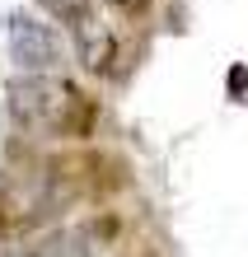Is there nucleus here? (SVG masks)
Returning <instances> with one entry per match:
<instances>
[{
	"mask_svg": "<svg viewBox=\"0 0 248 257\" xmlns=\"http://www.w3.org/2000/svg\"><path fill=\"white\" fill-rule=\"evenodd\" d=\"M5 108L14 117V126L28 136L80 141V136L94 131V103L66 75H14L5 89Z\"/></svg>",
	"mask_w": 248,
	"mask_h": 257,
	"instance_id": "f257e3e1",
	"label": "nucleus"
},
{
	"mask_svg": "<svg viewBox=\"0 0 248 257\" xmlns=\"http://www.w3.org/2000/svg\"><path fill=\"white\" fill-rule=\"evenodd\" d=\"M5 47L19 75H61L66 70V38L52 19L33 10H14L5 19Z\"/></svg>",
	"mask_w": 248,
	"mask_h": 257,
	"instance_id": "f03ea898",
	"label": "nucleus"
},
{
	"mask_svg": "<svg viewBox=\"0 0 248 257\" xmlns=\"http://www.w3.org/2000/svg\"><path fill=\"white\" fill-rule=\"evenodd\" d=\"M108 5L103 0H89L80 14H70V42H75V56H80V66L89 75H108L117 66V33L113 24H108Z\"/></svg>",
	"mask_w": 248,
	"mask_h": 257,
	"instance_id": "7ed1b4c3",
	"label": "nucleus"
},
{
	"mask_svg": "<svg viewBox=\"0 0 248 257\" xmlns=\"http://www.w3.org/2000/svg\"><path fill=\"white\" fill-rule=\"evenodd\" d=\"M33 257H99V243L89 229H61L52 238H42L33 248Z\"/></svg>",
	"mask_w": 248,
	"mask_h": 257,
	"instance_id": "20e7f679",
	"label": "nucleus"
},
{
	"mask_svg": "<svg viewBox=\"0 0 248 257\" xmlns=\"http://www.w3.org/2000/svg\"><path fill=\"white\" fill-rule=\"evenodd\" d=\"M42 5H47V10L56 14V19H70V14H80V10L89 5V0H42Z\"/></svg>",
	"mask_w": 248,
	"mask_h": 257,
	"instance_id": "39448f33",
	"label": "nucleus"
},
{
	"mask_svg": "<svg viewBox=\"0 0 248 257\" xmlns=\"http://www.w3.org/2000/svg\"><path fill=\"white\" fill-rule=\"evenodd\" d=\"M103 5H113V10H131V14H136V10H145V0H103Z\"/></svg>",
	"mask_w": 248,
	"mask_h": 257,
	"instance_id": "423d86ee",
	"label": "nucleus"
}]
</instances>
